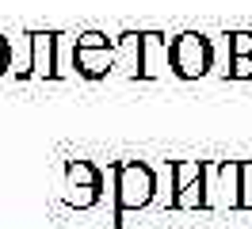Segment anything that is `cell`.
I'll list each match as a JSON object with an SVG mask.
<instances>
[{"instance_id":"cell-1","label":"cell","mask_w":252,"mask_h":229,"mask_svg":"<svg viewBox=\"0 0 252 229\" xmlns=\"http://www.w3.org/2000/svg\"><path fill=\"white\" fill-rule=\"evenodd\" d=\"M176 69L184 76H195L206 69V42L199 34H184L180 46H176Z\"/></svg>"},{"instance_id":"cell-2","label":"cell","mask_w":252,"mask_h":229,"mask_svg":"<svg viewBox=\"0 0 252 229\" xmlns=\"http://www.w3.org/2000/svg\"><path fill=\"white\" fill-rule=\"evenodd\" d=\"M252 50V34H237V54H249Z\"/></svg>"},{"instance_id":"cell-3","label":"cell","mask_w":252,"mask_h":229,"mask_svg":"<svg viewBox=\"0 0 252 229\" xmlns=\"http://www.w3.org/2000/svg\"><path fill=\"white\" fill-rule=\"evenodd\" d=\"M252 73V61L249 58H241V65H237V76H249Z\"/></svg>"}]
</instances>
